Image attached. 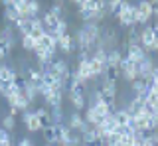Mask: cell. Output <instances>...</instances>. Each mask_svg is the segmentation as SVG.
<instances>
[{
	"mask_svg": "<svg viewBox=\"0 0 158 146\" xmlns=\"http://www.w3.org/2000/svg\"><path fill=\"white\" fill-rule=\"evenodd\" d=\"M152 18V2L150 0H140L135 4V22L136 26H144L148 24V20Z\"/></svg>",
	"mask_w": 158,
	"mask_h": 146,
	"instance_id": "obj_1",
	"label": "cell"
},
{
	"mask_svg": "<svg viewBox=\"0 0 158 146\" xmlns=\"http://www.w3.org/2000/svg\"><path fill=\"white\" fill-rule=\"evenodd\" d=\"M115 18L118 20V24H121L123 28H135L136 26V22H135V4L132 2H123L121 10H118V14Z\"/></svg>",
	"mask_w": 158,
	"mask_h": 146,
	"instance_id": "obj_2",
	"label": "cell"
},
{
	"mask_svg": "<svg viewBox=\"0 0 158 146\" xmlns=\"http://www.w3.org/2000/svg\"><path fill=\"white\" fill-rule=\"evenodd\" d=\"M118 71H121V77L127 81V83H132L135 79H138V77H136V63H132L131 59H127L125 55H123L121 63H118Z\"/></svg>",
	"mask_w": 158,
	"mask_h": 146,
	"instance_id": "obj_3",
	"label": "cell"
},
{
	"mask_svg": "<svg viewBox=\"0 0 158 146\" xmlns=\"http://www.w3.org/2000/svg\"><path fill=\"white\" fill-rule=\"evenodd\" d=\"M59 22H61V18H57L56 14H52L49 10L44 12L42 24H44V30H46V34H49V36H56V34H57V28H59Z\"/></svg>",
	"mask_w": 158,
	"mask_h": 146,
	"instance_id": "obj_4",
	"label": "cell"
},
{
	"mask_svg": "<svg viewBox=\"0 0 158 146\" xmlns=\"http://www.w3.org/2000/svg\"><path fill=\"white\" fill-rule=\"evenodd\" d=\"M152 69H154V63H152L150 55H146L140 63H136V77L142 81H148L152 75Z\"/></svg>",
	"mask_w": 158,
	"mask_h": 146,
	"instance_id": "obj_5",
	"label": "cell"
},
{
	"mask_svg": "<svg viewBox=\"0 0 158 146\" xmlns=\"http://www.w3.org/2000/svg\"><path fill=\"white\" fill-rule=\"evenodd\" d=\"M22 123L26 124V128L30 132H36V130H42V124H40V119L36 116L34 111H24L22 113Z\"/></svg>",
	"mask_w": 158,
	"mask_h": 146,
	"instance_id": "obj_6",
	"label": "cell"
},
{
	"mask_svg": "<svg viewBox=\"0 0 158 146\" xmlns=\"http://www.w3.org/2000/svg\"><path fill=\"white\" fill-rule=\"evenodd\" d=\"M69 101H71V105L75 107V111L79 113L81 109H85V93H83V89H69Z\"/></svg>",
	"mask_w": 158,
	"mask_h": 146,
	"instance_id": "obj_7",
	"label": "cell"
},
{
	"mask_svg": "<svg viewBox=\"0 0 158 146\" xmlns=\"http://www.w3.org/2000/svg\"><path fill=\"white\" fill-rule=\"evenodd\" d=\"M75 73L79 77H81V81H91V79H95V75H93V71H91V65H89V59H81V61H77V69Z\"/></svg>",
	"mask_w": 158,
	"mask_h": 146,
	"instance_id": "obj_8",
	"label": "cell"
},
{
	"mask_svg": "<svg viewBox=\"0 0 158 146\" xmlns=\"http://www.w3.org/2000/svg\"><path fill=\"white\" fill-rule=\"evenodd\" d=\"M56 128V144L57 146H67V140H69V134H71V128L65 124H53Z\"/></svg>",
	"mask_w": 158,
	"mask_h": 146,
	"instance_id": "obj_9",
	"label": "cell"
},
{
	"mask_svg": "<svg viewBox=\"0 0 158 146\" xmlns=\"http://www.w3.org/2000/svg\"><path fill=\"white\" fill-rule=\"evenodd\" d=\"M154 42V36H152V28L150 26H142L140 28V46L142 50L146 51V55L150 53V46Z\"/></svg>",
	"mask_w": 158,
	"mask_h": 146,
	"instance_id": "obj_10",
	"label": "cell"
},
{
	"mask_svg": "<svg viewBox=\"0 0 158 146\" xmlns=\"http://www.w3.org/2000/svg\"><path fill=\"white\" fill-rule=\"evenodd\" d=\"M127 59H131L132 63H140L146 57V51L142 50V46H127Z\"/></svg>",
	"mask_w": 158,
	"mask_h": 146,
	"instance_id": "obj_11",
	"label": "cell"
},
{
	"mask_svg": "<svg viewBox=\"0 0 158 146\" xmlns=\"http://www.w3.org/2000/svg\"><path fill=\"white\" fill-rule=\"evenodd\" d=\"M44 101H46V105L49 107V109L61 107V103H63V89H52V93H49Z\"/></svg>",
	"mask_w": 158,
	"mask_h": 146,
	"instance_id": "obj_12",
	"label": "cell"
},
{
	"mask_svg": "<svg viewBox=\"0 0 158 146\" xmlns=\"http://www.w3.org/2000/svg\"><path fill=\"white\" fill-rule=\"evenodd\" d=\"M32 32H30V38H32L34 42L42 40L44 36H46V30H44V24H42V18H32Z\"/></svg>",
	"mask_w": 158,
	"mask_h": 146,
	"instance_id": "obj_13",
	"label": "cell"
},
{
	"mask_svg": "<svg viewBox=\"0 0 158 146\" xmlns=\"http://www.w3.org/2000/svg\"><path fill=\"white\" fill-rule=\"evenodd\" d=\"M16 69L12 65L6 63H0V83H14V77H16Z\"/></svg>",
	"mask_w": 158,
	"mask_h": 146,
	"instance_id": "obj_14",
	"label": "cell"
},
{
	"mask_svg": "<svg viewBox=\"0 0 158 146\" xmlns=\"http://www.w3.org/2000/svg\"><path fill=\"white\" fill-rule=\"evenodd\" d=\"M73 47H75V42H73V38L69 36V34H63V36L57 38V50L63 51V53H71Z\"/></svg>",
	"mask_w": 158,
	"mask_h": 146,
	"instance_id": "obj_15",
	"label": "cell"
},
{
	"mask_svg": "<svg viewBox=\"0 0 158 146\" xmlns=\"http://www.w3.org/2000/svg\"><path fill=\"white\" fill-rule=\"evenodd\" d=\"M123 59V51L118 47H113V50L107 51V67H117L118 69V63Z\"/></svg>",
	"mask_w": 158,
	"mask_h": 146,
	"instance_id": "obj_16",
	"label": "cell"
},
{
	"mask_svg": "<svg viewBox=\"0 0 158 146\" xmlns=\"http://www.w3.org/2000/svg\"><path fill=\"white\" fill-rule=\"evenodd\" d=\"M36 116L40 119V124H42V128H48V126H52V116H49V109L48 107H40V109L34 111Z\"/></svg>",
	"mask_w": 158,
	"mask_h": 146,
	"instance_id": "obj_17",
	"label": "cell"
},
{
	"mask_svg": "<svg viewBox=\"0 0 158 146\" xmlns=\"http://www.w3.org/2000/svg\"><path fill=\"white\" fill-rule=\"evenodd\" d=\"M83 126H85V120H83V116L77 113H71V116H69V128L73 130V132H81Z\"/></svg>",
	"mask_w": 158,
	"mask_h": 146,
	"instance_id": "obj_18",
	"label": "cell"
},
{
	"mask_svg": "<svg viewBox=\"0 0 158 146\" xmlns=\"http://www.w3.org/2000/svg\"><path fill=\"white\" fill-rule=\"evenodd\" d=\"M93 109H95V113L101 116V119H105V116H109V115H113L115 113V109H113L109 103H105V101H99V103H95V105H91Z\"/></svg>",
	"mask_w": 158,
	"mask_h": 146,
	"instance_id": "obj_19",
	"label": "cell"
},
{
	"mask_svg": "<svg viewBox=\"0 0 158 146\" xmlns=\"http://www.w3.org/2000/svg\"><path fill=\"white\" fill-rule=\"evenodd\" d=\"M83 120H85L89 126H97V124L103 123V119L95 113V109H93V107H89V109L85 111V115H83Z\"/></svg>",
	"mask_w": 158,
	"mask_h": 146,
	"instance_id": "obj_20",
	"label": "cell"
},
{
	"mask_svg": "<svg viewBox=\"0 0 158 146\" xmlns=\"http://www.w3.org/2000/svg\"><path fill=\"white\" fill-rule=\"evenodd\" d=\"M26 79H28V83L40 85L42 83V71H40L38 67H28L26 69Z\"/></svg>",
	"mask_w": 158,
	"mask_h": 146,
	"instance_id": "obj_21",
	"label": "cell"
},
{
	"mask_svg": "<svg viewBox=\"0 0 158 146\" xmlns=\"http://www.w3.org/2000/svg\"><path fill=\"white\" fill-rule=\"evenodd\" d=\"M113 116H115L118 128H121V126H128V120H131V116H132V115H128L125 109H117L115 113H113Z\"/></svg>",
	"mask_w": 158,
	"mask_h": 146,
	"instance_id": "obj_22",
	"label": "cell"
},
{
	"mask_svg": "<svg viewBox=\"0 0 158 146\" xmlns=\"http://www.w3.org/2000/svg\"><path fill=\"white\" fill-rule=\"evenodd\" d=\"M14 10H16L18 18H28V0H14Z\"/></svg>",
	"mask_w": 158,
	"mask_h": 146,
	"instance_id": "obj_23",
	"label": "cell"
},
{
	"mask_svg": "<svg viewBox=\"0 0 158 146\" xmlns=\"http://www.w3.org/2000/svg\"><path fill=\"white\" fill-rule=\"evenodd\" d=\"M40 8H42V4H40L38 0H28V18L30 20H32V18H38Z\"/></svg>",
	"mask_w": 158,
	"mask_h": 146,
	"instance_id": "obj_24",
	"label": "cell"
},
{
	"mask_svg": "<svg viewBox=\"0 0 158 146\" xmlns=\"http://www.w3.org/2000/svg\"><path fill=\"white\" fill-rule=\"evenodd\" d=\"M49 116H52V124H61L63 123V109L61 107L49 109Z\"/></svg>",
	"mask_w": 158,
	"mask_h": 146,
	"instance_id": "obj_25",
	"label": "cell"
},
{
	"mask_svg": "<svg viewBox=\"0 0 158 146\" xmlns=\"http://www.w3.org/2000/svg\"><path fill=\"white\" fill-rule=\"evenodd\" d=\"M24 97H26L30 103H34V101H36V97H38V85L28 83V85H26V89H24Z\"/></svg>",
	"mask_w": 158,
	"mask_h": 146,
	"instance_id": "obj_26",
	"label": "cell"
},
{
	"mask_svg": "<svg viewBox=\"0 0 158 146\" xmlns=\"http://www.w3.org/2000/svg\"><path fill=\"white\" fill-rule=\"evenodd\" d=\"M42 132H44V140H46V144H56V128H53V124L52 126H48V128H42Z\"/></svg>",
	"mask_w": 158,
	"mask_h": 146,
	"instance_id": "obj_27",
	"label": "cell"
},
{
	"mask_svg": "<svg viewBox=\"0 0 158 146\" xmlns=\"http://www.w3.org/2000/svg\"><path fill=\"white\" fill-rule=\"evenodd\" d=\"M0 126H2L4 130H14L16 128V119H14L12 115H6V116H2V123H0Z\"/></svg>",
	"mask_w": 158,
	"mask_h": 146,
	"instance_id": "obj_28",
	"label": "cell"
},
{
	"mask_svg": "<svg viewBox=\"0 0 158 146\" xmlns=\"http://www.w3.org/2000/svg\"><path fill=\"white\" fill-rule=\"evenodd\" d=\"M123 6V0H111V2H107V12L111 14V16H117L118 10H121Z\"/></svg>",
	"mask_w": 158,
	"mask_h": 146,
	"instance_id": "obj_29",
	"label": "cell"
},
{
	"mask_svg": "<svg viewBox=\"0 0 158 146\" xmlns=\"http://www.w3.org/2000/svg\"><path fill=\"white\" fill-rule=\"evenodd\" d=\"M4 18H6V22H10L12 26L16 24V20H18V14H16V10H14V6L4 8Z\"/></svg>",
	"mask_w": 158,
	"mask_h": 146,
	"instance_id": "obj_30",
	"label": "cell"
},
{
	"mask_svg": "<svg viewBox=\"0 0 158 146\" xmlns=\"http://www.w3.org/2000/svg\"><path fill=\"white\" fill-rule=\"evenodd\" d=\"M63 6H65V4H63L61 0H57V2H53L52 6H49V12H52V14H56L57 18H61V14H63V10H65V8H63Z\"/></svg>",
	"mask_w": 158,
	"mask_h": 146,
	"instance_id": "obj_31",
	"label": "cell"
},
{
	"mask_svg": "<svg viewBox=\"0 0 158 146\" xmlns=\"http://www.w3.org/2000/svg\"><path fill=\"white\" fill-rule=\"evenodd\" d=\"M20 43H22V47L26 51H34V46H36V42H34L30 36H22L20 38Z\"/></svg>",
	"mask_w": 158,
	"mask_h": 146,
	"instance_id": "obj_32",
	"label": "cell"
},
{
	"mask_svg": "<svg viewBox=\"0 0 158 146\" xmlns=\"http://www.w3.org/2000/svg\"><path fill=\"white\" fill-rule=\"evenodd\" d=\"M0 146H14L12 138H10V132L4 128H0Z\"/></svg>",
	"mask_w": 158,
	"mask_h": 146,
	"instance_id": "obj_33",
	"label": "cell"
},
{
	"mask_svg": "<svg viewBox=\"0 0 158 146\" xmlns=\"http://www.w3.org/2000/svg\"><path fill=\"white\" fill-rule=\"evenodd\" d=\"M148 140V134L144 132H135V142H132V146H144Z\"/></svg>",
	"mask_w": 158,
	"mask_h": 146,
	"instance_id": "obj_34",
	"label": "cell"
},
{
	"mask_svg": "<svg viewBox=\"0 0 158 146\" xmlns=\"http://www.w3.org/2000/svg\"><path fill=\"white\" fill-rule=\"evenodd\" d=\"M6 57H8V50L2 46V43H0V63H2L4 59H6Z\"/></svg>",
	"mask_w": 158,
	"mask_h": 146,
	"instance_id": "obj_35",
	"label": "cell"
},
{
	"mask_svg": "<svg viewBox=\"0 0 158 146\" xmlns=\"http://www.w3.org/2000/svg\"><path fill=\"white\" fill-rule=\"evenodd\" d=\"M150 79L154 81V83H158V65H154V69H152V75H150Z\"/></svg>",
	"mask_w": 158,
	"mask_h": 146,
	"instance_id": "obj_36",
	"label": "cell"
},
{
	"mask_svg": "<svg viewBox=\"0 0 158 146\" xmlns=\"http://www.w3.org/2000/svg\"><path fill=\"white\" fill-rule=\"evenodd\" d=\"M152 16L158 18V0H152Z\"/></svg>",
	"mask_w": 158,
	"mask_h": 146,
	"instance_id": "obj_37",
	"label": "cell"
},
{
	"mask_svg": "<svg viewBox=\"0 0 158 146\" xmlns=\"http://www.w3.org/2000/svg\"><path fill=\"white\" fill-rule=\"evenodd\" d=\"M18 146H34V144H32V140H30V138H22L18 142Z\"/></svg>",
	"mask_w": 158,
	"mask_h": 146,
	"instance_id": "obj_38",
	"label": "cell"
},
{
	"mask_svg": "<svg viewBox=\"0 0 158 146\" xmlns=\"http://www.w3.org/2000/svg\"><path fill=\"white\" fill-rule=\"evenodd\" d=\"M150 28H152V36H154V40H158V22H156V24H152Z\"/></svg>",
	"mask_w": 158,
	"mask_h": 146,
	"instance_id": "obj_39",
	"label": "cell"
},
{
	"mask_svg": "<svg viewBox=\"0 0 158 146\" xmlns=\"http://www.w3.org/2000/svg\"><path fill=\"white\" fill-rule=\"evenodd\" d=\"M18 113H20V111L16 109V107H10V113H8V115H12L14 119H16V116H18Z\"/></svg>",
	"mask_w": 158,
	"mask_h": 146,
	"instance_id": "obj_40",
	"label": "cell"
},
{
	"mask_svg": "<svg viewBox=\"0 0 158 146\" xmlns=\"http://www.w3.org/2000/svg\"><path fill=\"white\" fill-rule=\"evenodd\" d=\"M46 146H52V144H46Z\"/></svg>",
	"mask_w": 158,
	"mask_h": 146,
	"instance_id": "obj_41",
	"label": "cell"
}]
</instances>
